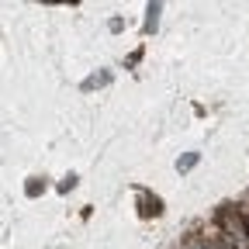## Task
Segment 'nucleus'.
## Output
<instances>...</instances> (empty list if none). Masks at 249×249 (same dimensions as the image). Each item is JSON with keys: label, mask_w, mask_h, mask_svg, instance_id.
Wrapping results in <instances>:
<instances>
[{"label": "nucleus", "mask_w": 249, "mask_h": 249, "mask_svg": "<svg viewBox=\"0 0 249 249\" xmlns=\"http://www.w3.org/2000/svg\"><path fill=\"white\" fill-rule=\"evenodd\" d=\"M142 204H145V208H142V214H160V211H163V204H160V197H152V201L145 197Z\"/></svg>", "instance_id": "f257e3e1"}]
</instances>
